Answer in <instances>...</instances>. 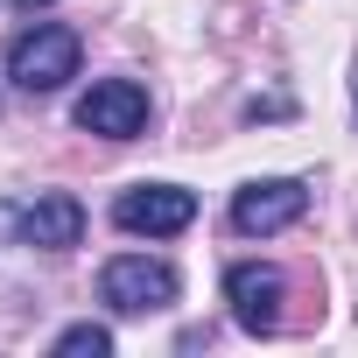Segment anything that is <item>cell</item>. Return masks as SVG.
Listing matches in <instances>:
<instances>
[{
    "instance_id": "1",
    "label": "cell",
    "mask_w": 358,
    "mask_h": 358,
    "mask_svg": "<svg viewBox=\"0 0 358 358\" xmlns=\"http://www.w3.org/2000/svg\"><path fill=\"white\" fill-rule=\"evenodd\" d=\"M78 57H85V43H78V29H64V22H36V29H22L15 43H8V78L22 85V92H64L71 78H78Z\"/></svg>"
},
{
    "instance_id": "2",
    "label": "cell",
    "mask_w": 358,
    "mask_h": 358,
    "mask_svg": "<svg viewBox=\"0 0 358 358\" xmlns=\"http://www.w3.org/2000/svg\"><path fill=\"white\" fill-rule=\"evenodd\" d=\"M113 225L134 232V239H176L197 225V190L183 183H134L113 197Z\"/></svg>"
},
{
    "instance_id": "3",
    "label": "cell",
    "mask_w": 358,
    "mask_h": 358,
    "mask_svg": "<svg viewBox=\"0 0 358 358\" xmlns=\"http://www.w3.org/2000/svg\"><path fill=\"white\" fill-rule=\"evenodd\" d=\"M176 288H183L176 267H169V260H148V253H113V260L99 267V295H106V309H120V316L169 309Z\"/></svg>"
},
{
    "instance_id": "4",
    "label": "cell",
    "mask_w": 358,
    "mask_h": 358,
    "mask_svg": "<svg viewBox=\"0 0 358 358\" xmlns=\"http://www.w3.org/2000/svg\"><path fill=\"white\" fill-rule=\"evenodd\" d=\"M0 225H15V239H22V246L71 253V246L85 239V204H78L71 190H43V197H29L22 211H15V204H0Z\"/></svg>"
},
{
    "instance_id": "5",
    "label": "cell",
    "mask_w": 358,
    "mask_h": 358,
    "mask_svg": "<svg viewBox=\"0 0 358 358\" xmlns=\"http://www.w3.org/2000/svg\"><path fill=\"white\" fill-rule=\"evenodd\" d=\"M281 295H288V274L267 267V260H239L225 274V302H232V323L246 337H274L281 330Z\"/></svg>"
},
{
    "instance_id": "6",
    "label": "cell",
    "mask_w": 358,
    "mask_h": 358,
    "mask_svg": "<svg viewBox=\"0 0 358 358\" xmlns=\"http://www.w3.org/2000/svg\"><path fill=\"white\" fill-rule=\"evenodd\" d=\"M302 211H309V190L295 183V176H260V183H246L232 197V232L267 239V232H288Z\"/></svg>"
},
{
    "instance_id": "7",
    "label": "cell",
    "mask_w": 358,
    "mask_h": 358,
    "mask_svg": "<svg viewBox=\"0 0 358 358\" xmlns=\"http://www.w3.org/2000/svg\"><path fill=\"white\" fill-rule=\"evenodd\" d=\"M78 127L99 134V141H134L148 127V92L134 78H99L85 99H78Z\"/></svg>"
},
{
    "instance_id": "8",
    "label": "cell",
    "mask_w": 358,
    "mask_h": 358,
    "mask_svg": "<svg viewBox=\"0 0 358 358\" xmlns=\"http://www.w3.org/2000/svg\"><path fill=\"white\" fill-rule=\"evenodd\" d=\"M106 351H113V330L106 323H71L57 337V358H106Z\"/></svg>"
},
{
    "instance_id": "9",
    "label": "cell",
    "mask_w": 358,
    "mask_h": 358,
    "mask_svg": "<svg viewBox=\"0 0 358 358\" xmlns=\"http://www.w3.org/2000/svg\"><path fill=\"white\" fill-rule=\"evenodd\" d=\"M246 120H288V99L274 92V99H246Z\"/></svg>"
},
{
    "instance_id": "10",
    "label": "cell",
    "mask_w": 358,
    "mask_h": 358,
    "mask_svg": "<svg viewBox=\"0 0 358 358\" xmlns=\"http://www.w3.org/2000/svg\"><path fill=\"white\" fill-rule=\"evenodd\" d=\"M8 8H50V0H8Z\"/></svg>"
}]
</instances>
